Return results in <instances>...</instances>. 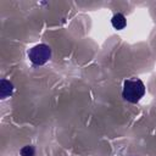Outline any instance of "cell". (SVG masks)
Instances as JSON below:
<instances>
[{
    "mask_svg": "<svg viewBox=\"0 0 156 156\" xmlns=\"http://www.w3.org/2000/svg\"><path fill=\"white\" fill-rule=\"evenodd\" d=\"M13 93V84L7 79H1L0 82V98L2 100L10 98Z\"/></svg>",
    "mask_w": 156,
    "mask_h": 156,
    "instance_id": "cell-3",
    "label": "cell"
},
{
    "mask_svg": "<svg viewBox=\"0 0 156 156\" xmlns=\"http://www.w3.org/2000/svg\"><path fill=\"white\" fill-rule=\"evenodd\" d=\"M111 24H112V27H113L115 29L121 30V29H124V28H126V26H127V20H126L124 15L117 12V13H115V15L112 16V18H111Z\"/></svg>",
    "mask_w": 156,
    "mask_h": 156,
    "instance_id": "cell-4",
    "label": "cell"
},
{
    "mask_svg": "<svg viewBox=\"0 0 156 156\" xmlns=\"http://www.w3.org/2000/svg\"><path fill=\"white\" fill-rule=\"evenodd\" d=\"M145 84L136 77L128 78L123 82L122 98L130 104H138L145 95Z\"/></svg>",
    "mask_w": 156,
    "mask_h": 156,
    "instance_id": "cell-1",
    "label": "cell"
},
{
    "mask_svg": "<svg viewBox=\"0 0 156 156\" xmlns=\"http://www.w3.org/2000/svg\"><path fill=\"white\" fill-rule=\"evenodd\" d=\"M21 156H35V149L33 145H26L20 151Z\"/></svg>",
    "mask_w": 156,
    "mask_h": 156,
    "instance_id": "cell-5",
    "label": "cell"
},
{
    "mask_svg": "<svg viewBox=\"0 0 156 156\" xmlns=\"http://www.w3.org/2000/svg\"><path fill=\"white\" fill-rule=\"evenodd\" d=\"M28 58L29 61L35 65V66H43L45 65L50 58H51V55H52V51H51V48L48 45V44H37L34 46H32L29 50H28Z\"/></svg>",
    "mask_w": 156,
    "mask_h": 156,
    "instance_id": "cell-2",
    "label": "cell"
}]
</instances>
